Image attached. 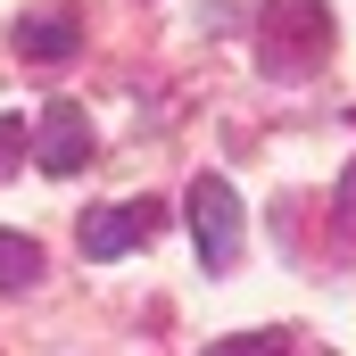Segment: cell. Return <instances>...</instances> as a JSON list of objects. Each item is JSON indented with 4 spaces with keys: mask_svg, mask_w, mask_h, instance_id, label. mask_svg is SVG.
Segmentation results:
<instances>
[{
    "mask_svg": "<svg viewBox=\"0 0 356 356\" xmlns=\"http://www.w3.org/2000/svg\"><path fill=\"white\" fill-rule=\"evenodd\" d=\"M257 58L282 83H307L332 58V8L323 0H266L257 8Z\"/></svg>",
    "mask_w": 356,
    "mask_h": 356,
    "instance_id": "cell-1",
    "label": "cell"
},
{
    "mask_svg": "<svg viewBox=\"0 0 356 356\" xmlns=\"http://www.w3.org/2000/svg\"><path fill=\"white\" fill-rule=\"evenodd\" d=\"M182 216H191V241H199L207 266H232V257H241V191H232L224 175H199V182H191Z\"/></svg>",
    "mask_w": 356,
    "mask_h": 356,
    "instance_id": "cell-2",
    "label": "cell"
},
{
    "mask_svg": "<svg viewBox=\"0 0 356 356\" xmlns=\"http://www.w3.org/2000/svg\"><path fill=\"white\" fill-rule=\"evenodd\" d=\"M158 224H166L158 199H124V207H83L75 241H83V257H133L141 241H158Z\"/></svg>",
    "mask_w": 356,
    "mask_h": 356,
    "instance_id": "cell-3",
    "label": "cell"
},
{
    "mask_svg": "<svg viewBox=\"0 0 356 356\" xmlns=\"http://www.w3.org/2000/svg\"><path fill=\"white\" fill-rule=\"evenodd\" d=\"M25 149H33V166H42V175H83V158H91V116L83 108H75V99H50V108H42V124H33V133H25Z\"/></svg>",
    "mask_w": 356,
    "mask_h": 356,
    "instance_id": "cell-4",
    "label": "cell"
},
{
    "mask_svg": "<svg viewBox=\"0 0 356 356\" xmlns=\"http://www.w3.org/2000/svg\"><path fill=\"white\" fill-rule=\"evenodd\" d=\"M8 50L33 58V67H58V58L83 50V25H75L67 8H42V17H17V25H8Z\"/></svg>",
    "mask_w": 356,
    "mask_h": 356,
    "instance_id": "cell-5",
    "label": "cell"
},
{
    "mask_svg": "<svg viewBox=\"0 0 356 356\" xmlns=\"http://www.w3.org/2000/svg\"><path fill=\"white\" fill-rule=\"evenodd\" d=\"M33 282H42V249L25 232H0V298L8 290H33Z\"/></svg>",
    "mask_w": 356,
    "mask_h": 356,
    "instance_id": "cell-6",
    "label": "cell"
},
{
    "mask_svg": "<svg viewBox=\"0 0 356 356\" xmlns=\"http://www.w3.org/2000/svg\"><path fill=\"white\" fill-rule=\"evenodd\" d=\"M207 356H290V332L266 323V332H232V340H216Z\"/></svg>",
    "mask_w": 356,
    "mask_h": 356,
    "instance_id": "cell-7",
    "label": "cell"
},
{
    "mask_svg": "<svg viewBox=\"0 0 356 356\" xmlns=\"http://www.w3.org/2000/svg\"><path fill=\"white\" fill-rule=\"evenodd\" d=\"M17 158H25V124H17V116H0V182L17 175Z\"/></svg>",
    "mask_w": 356,
    "mask_h": 356,
    "instance_id": "cell-8",
    "label": "cell"
}]
</instances>
